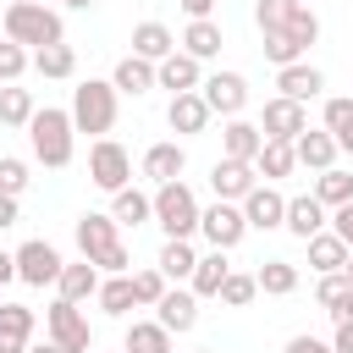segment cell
Listing matches in <instances>:
<instances>
[{
	"label": "cell",
	"mask_w": 353,
	"mask_h": 353,
	"mask_svg": "<svg viewBox=\"0 0 353 353\" xmlns=\"http://www.w3.org/2000/svg\"><path fill=\"white\" fill-rule=\"evenodd\" d=\"M22 132H28V149H33V160L44 171H66L72 165V154H77V121H72V110L44 105V110H33V121Z\"/></svg>",
	"instance_id": "cell-1"
},
{
	"label": "cell",
	"mask_w": 353,
	"mask_h": 353,
	"mask_svg": "<svg viewBox=\"0 0 353 353\" xmlns=\"http://www.w3.org/2000/svg\"><path fill=\"white\" fill-rule=\"evenodd\" d=\"M0 28H6V39H17L22 50H44V44H61V39H66L61 11H50L44 0H11L6 17H0Z\"/></svg>",
	"instance_id": "cell-2"
},
{
	"label": "cell",
	"mask_w": 353,
	"mask_h": 353,
	"mask_svg": "<svg viewBox=\"0 0 353 353\" xmlns=\"http://www.w3.org/2000/svg\"><path fill=\"white\" fill-rule=\"evenodd\" d=\"M116 110H121V94H116L110 77H88V83L72 88V121H77V132L105 138L116 127Z\"/></svg>",
	"instance_id": "cell-3"
},
{
	"label": "cell",
	"mask_w": 353,
	"mask_h": 353,
	"mask_svg": "<svg viewBox=\"0 0 353 353\" xmlns=\"http://www.w3.org/2000/svg\"><path fill=\"white\" fill-rule=\"evenodd\" d=\"M199 199H193V188L176 176V182H160L154 188V226L165 232V237H193L199 232Z\"/></svg>",
	"instance_id": "cell-4"
},
{
	"label": "cell",
	"mask_w": 353,
	"mask_h": 353,
	"mask_svg": "<svg viewBox=\"0 0 353 353\" xmlns=\"http://www.w3.org/2000/svg\"><path fill=\"white\" fill-rule=\"evenodd\" d=\"M88 182L99 193H121L132 182V154L116 138H94V149H88Z\"/></svg>",
	"instance_id": "cell-5"
},
{
	"label": "cell",
	"mask_w": 353,
	"mask_h": 353,
	"mask_svg": "<svg viewBox=\"0 0 353 353\" xmlns=\"http://www.w3.org/2000/svg\"><path fill=\"white\" fill-rule=\"evenodd\" d=\"M44 331H50V342H61L66 353H88V347H94L88 314H83V303H72V298H55V303L44 309Z\"/></svg>",
	"instance_id": "cell-6"
},
{
	"label": "cell",
	"mask_w": 353,
	"mask_h": 353,
	"mask_svg": "<svg viewBox=\"0 0 353 353\" xmlns=\"http://www.w3.org/2000/svg\"><path fill=\"white\" fill-rule=\"evenodd\" d=\"M199 232H204V243L210 248H237L243 237H248V221H243V204H232V199H215L210 210H199Z\"/></svg>",
	"instance_id": "cell-7"
},
{
	"label": "cell",
	"mask_w": 353,
	"mask_h": 353,
	"mask_svg": "<svg viewBox=\"0 0 353 353\" xmlns=\"http://www.w3.org/2000/svg\"><path fill=\"white\" fill-rule=\"evenodd\" d=\"M61 248L55 243H44V237H28L22 248H17V281H28V287H55L61 281Z\"/></svg>",
	"instance_id": "cell-8"
},
{
	"label": "cell",
	"mask_w": 353,
	"mask_h": 353,
	"mask_svg": "<svg viewBox=\"0 0 353 353\" xmlns=\"http://www.w3.org/2000/svg\"><path fill=\"white\" fill-rule=\"evenodd\" d=\"M72 237H77V254L94 259V265H99L110 248H121V226H116V215H99V210L77 215V221H72Z\"/></svg>",
	"instance_id": "cell-9"
},
{
	"label": "cell",
	"mask_w": 353,
	"mask_h": 353,
	"mask_svg": "<svg viewBox=\"0 0 353 353\" xmlns=\"http://www.w3.org/2000/svg\"><path fill=\"white\" fill-rule=\"evenodd\" d=\"M199 94H204V105H210L215 116H243V105H248V77H243V72H210V77L199 83Z\"/></svg>",
	"instance_id": "cell-10"
},
{
	"label": "cell",
	"mask_w": 353,
	"mask_h": 353,
	"mask_svg": "<svg viewBox=\"0 0 353 353\" xmlns=\"http://www.w3.org/2000/svg\"><path fill=\"white\" fill-rule=\"evenodd\" d=\"M303 127H309V110H303L298 99H287V94L265 99V110H259V132H265V138H281V143H292Z\"/></svg>",
	"instance_id": "cell-11"
},
{
	"label": "cell",
	"mask_w": 353,
	"mask_h": 353,
	"mask_svg": "<svg viewBox=\"0 0 353 353\" xmlns=\"http://www.w3.org/2000/svg\"><path fill=\"white\" fill-rule=\"evenodd\" d=\"M254 182H259L254 160H232V154H221V160L210 165V188H215V199H232V204H243Z\"/></svg>",
	"instance_id": "cell-12"
},
{
	"label": "cell",
	"mask_w": 353,
	"mask_h": 353,
	"mask_svg": "<svg viewBox=\"0 0 353 353\" xmlns=\"http://www.w3.org/2000/svg\"><path fill=\"white\" fill-rule=\"evenodd\" d=\"M243 221H248V232H276V226L287 221V199H281L270 182H254L248 199H243Z\"/></svg>",
	"instance_id": "cell-13"
},
{
	"label": "cell",
	"mask_w": 353,
	"mask_h": 353,
	"mask_svg": "<svg viewBox=\"0 0 353 353\" xmlns=\"http://www.w3.org/2000/svg\"><path fill=\"white\" fill-rule=\"evenodd\" d=\"M154 320H160V325H165L171 336L193 331V325H199V292H193V287H176V281H171V287H165V298L154 303Z\"/></svg>",
	"instance_id": "cell-14"
},
{
	"label": "cell",
	"mask_w": 353,
	"mask_h": 353,
	"mask_svg": "<svg viewBox=\"0 0 353 353\" xmlns=\"http://www.w3.org/2000/svg\"><path fill=\"white\" fill-rule=\"evenodd\" d=\"M210 105H204V94L193 88V94H171V105H165V121H171V132H182V138H199L204 127H210Z\"/></svg>",
	"instance_id": "cell-15"
},
{
	"label": "cell",
	"mask_w": 353,
	"mask_h": 353,
	"mask_svg": "<svg viewBox=\"0 0 353 353\" xmlns=\"http://www.w3.org/2000/svg\"><path fill=\"white\" fill-rule=\"evenodd\" d=\"M292 154H298V165H303V171H331L342 149H336V138H331L325 127H303V132L292 138Z\"/></svg>",
	"instance_id": "cell-16"
},
{
	"label": "cell",
	"mask_w": 353,
	"mask_h": 353,
	"mask_svg": "<svg viewBox=\"0 0 353 353\" xmlns=\"http://www.w3.org/2000/svg\"><path fill=\"white\" fill-rule=\"evenodd\" d=\"M154 77H160V88H171V94H193V88L204 83V61H193L188 50H171V55L154 66Z\"/></svg>",
	"instance_id": "cell-17"
},
{
	"label": "cell",
	"mask_w": 353,
	"mask_h": 353,
	"mask_svg": "<svg viewBox=\"0 0 353 353\" xmlns=\"http://www.w3.org/2000/svg\"><path fill=\"white\" fill-rule=\"evenodd\" d=\"M188 171V149L176 143V138H165V143H149L143 149V176L160 188V182H176Z\"/></svg>",
	"instance_id": "cell-18"
},
{
	"label": "cell",
	"mask_w": 353,
	"mask_h": 353,
	"mask_svg": "<svg viewBox=\"0 0 353 353\" xmlns=\"http://www.w3.org/2000/svg\"><path fill=\"white\" fill-rule=\"evenodd\" d=\"M276 88L287 94V99H320V88H325V72L320 66H309V61H292V66H276Z\"/></svg>",
	"instance_id": "cell-19"
},
{
	"label": "cell",
	"mask_w": 353,
	"mask_h": 353,
	"mask_svg": "<svg viewBox=\"0 0 353 353\" xmlns=\"http://www.w3.org/2000/svg\"><path fill=\"white\" fill-rule=\"evenodd\" d=\"M259 149H265V132H259V121L226 116V127H221V154H232V160H259Z\"/></svg>",
	"instance_id": "cell-20"
},
{
	"label": "cell",
	"mask_w": 353,
	"mask_h": 353,
	"mask_svg": "<svg viewBox=\"0 0 353 353\" xmlns=\"http://www.w3.org/2000/svg\"><path fill=\"white\" fill-rule=\"evenodd\" d=\"M28 347H33V309L0 303V353H28Z\"/></svg>",
	"instance_id": "cell-21"
},
{
	"label": "cell",
	"mask_w": 353,
	"mask_h": 353,
	"mask_svg": "<svg viewBox=\"0 0 353 353\" xmlns=\"http://www.w3.org/2000/svg\"><path fill=\"white\" fill-rule=\"evenodd\" d=\"M221 44H226V33H221L215 17H188V28H182V50H188L193 61H215Z\"/></svg>",
	"instance_id": "cell-22"
},
{
	"label": "cell",
	"mask_w": 353,
	"mask_h": 353,
	"mask_svg": "<svg viewBox=\"0 0 353 353\" xmlns=\"http://www.w3.org/2000/svg\"><path fill=\"white\" fill-rule=\"evenodd\" d=\"M281 226H287L298 243H309V237L325 232L331 221H325V204H320L314 193H303V199H287V221H281Z\"/></svg>",
	"instance_id": "cell-23"
},
{
	"label": "cell",
	"mask_w": 353,
	"mask_h": 353,
	"mask_svg": "<svg viewBox=\"0 0 353 353\" xmlns=\"http://www.w3.org/2000/svg\"><path fill=\"white\" fill-rule=\"evenodd\" d=\"M99 281H105V270H99L94 259H77V265H61L55 292H61V298H72V303H88V298L99 292Z\"/></svg>",
	"instance_id": "cell-24"
},
{
	"label": "cell",
	"mask_w": 353,
	"mask_h": 353,
	"mask_svg": "<svg viewBox=\"0 0 353 353\" xmlns=\"http://www.w3.org/2000/svg\"><path fill=\"white\" fill-rule=\"evenodd\" d=\"M110 83H116V94H149V88H160V77H154V61H143V55H121L116 61V72H110Z\"/></svg>",
	"instance_id": "cell-25"
},
{
	"label": "cell",
	"mask_w": 353,
	"mask_h": 353,
	"mask_svg": "<svg viewBox=\"0 0 353 353\" xmlns=\"http://www.w3.org/2000/svg\"><path fill=\"white\" fill-rule=\"evenodd\" d=\"M110 215H116V226H143V221H154V193H138L132 182L121 188V193H110Z\"/></svg>",
	"instance_id": "cell-26"
},
{
	"label": "cell",
	"mask_w": 353,
	"mask_h": 353,
	"mask_svg": "<svg viewBox=\"0 0 353 353\" xmlns=\"http://www.w3.org/2000/svg\"><path fill=\"white\" fill-rule=\"evenodd\" d=\"M347 254H353V248H347V243H342L331 226L309 237V270H314V276H331V270H342V265H347Z\"/></svg>",
	"instance_id": "cell-27"
},
{
	"label": "cell",
	"mask_w": 353,
	"mask_h": 353,
	"mask_svg": "<svg viewBox=\"0 0 353 353\" xmlns=\"http://www.w3.org/2000/svg\"><path fill=\"white\" fill-rule=\"evenodd\" d=\"M232 276V265H226V248H210V254H199V265H193V276H188V287L199 292V298H221V281Z\"/></svg>",
	"instance_id": "cell-28"
},
{
	"label": "cell",
	"mask_w": 353,
	"mask_h": 353,
	"mask_svg": "<svg viewBox=\"0 0 353 353\" xmlns=\"http://www.w3.org/2000/svg\"><path fill=\"white\" fill-rule=\"evenodd\" d=\"M171 50H176V33H171L165 22H138V28H132V55H143V61L160 66Z\"/></svg>",
	"instance_id": "cell-29"
},
{
	"label": "cell",
	"mask_w": 353,
	"mask_h": 353,
	"mask_svg": "<svg viewBox=\"0 0 353 353\" xmlns=\"http://www.w3.org/2000/svg\"><path fill=\"white\" fill-rule=\"evenodd\" d=\"M154 265L165 270V281H188V276H193V265H199V248H193L188 237H165Z\"/></svg>",
	"instance_id": "cell-30"
},
{
	"label": "cell",
	"mask_w": 353,
	"mask_h": 353,
	"mask_svg": "<svg viewBox=\"0 0 353 353\" xmlns=\"http://www.w3.org/2000/svg\"><path fill=\"white\" fill-rule=\"evenodd\" d=\"M33 72L50 77V83H61V77L77 72V50H72L66 39H61V44H44V50H33Z\"/></svg>",
	"instance_id": "cell-31"
},
{
	"label": "cell",
	"mask_w": 353,
	"mask_h": 353,
	"mask_svg": "<svg viewBox=\"0 0 353 353\" xmlns=\"http://www.w3.org/2000/svg\"><path fill=\"white\" fill-rule=\"evenodd\" d=\"M254 171H259L265 182H281V176H292V171H298V154H292V143H281V138H265V149H259Z\"/></svg>",
	"instance_id": "cell-32"
},
{
	"label": "cell",
	"mask_w": 353,
	"mask_h": 353,
	"mask_svg": "<svg viewBox=\"0 0 353 353\" xmlns=\"http://www.w3.org/2000/svg\"><path fill=\"white\" fill-rule=\"evenodd\" d=\"M94 303H99L105 314H116V320H121L127 309H138V292H132V270H127V276H105V281H99V292H94Z\"/></svg>",
	"instance_id": "cell-33"
},
{
	"label": "cell",
	"mask_w": 353,
	"mask_h": 353,
	"mask_svg": "<svg viewBox=\"0 0 353 353\" xmlns=\"http://www.w3.org/2000/svg\"><path fill=\"white\" fill-rule=\"evenodd\" d=\"M121 347L127 353H171V331L160 320H132L127 336H121Z\"/></svg>",
	"instance_id": "cell-34"
},
{
	"label": "cell",
	"mask_w": 353,
	"mask_h": 353,
	"mask_svg": "<svg viewBox=\"0 0 353 353\" xmlns=\"http://www.w3.org/2000/svg\"><path fill=\"white\" fill-rule=\"evenodd\" d=\"M254 276H259V292H270V298H292L298 292V265L292 259H265Z\"/></svg>",
	"instance_id": "cell-35"
},
{
	"label": "cell",
	"mask_w": 353,
	"mask_h": 353,
	"mask_svg": "<svg viewBox=\"0 0 353 353\" xmlns=\"http://www.w3.org/2000/svg\"><path fill=\"white\" fill-rule=\"evenodd\" d=\"M303 55H309V44H303L292 28H270V33H265V61H270V66H292V61H303Z\"/></svg>",
	"instance_id": "cell-36"
},
{
	"label": "cell",
	"mask_w": 353,
	"mask_h": 353,
	"mask_svg": "<svg viewBox=\"0 0 353 353\" xmlns=\"http://www.w3.org/2000/svg\"><path fill=\"white\" fill-rule=\"evenodd\" d=\"M314 199H320L325 210L347 204V199H353V171H342V165H331V171H314Z\"/></svg>",
	"instance_id": "cell-37"
},
{
	"label": "cell",
	"mask_w": 353,
	"mask_h": 353,
	"mask_svg": "<svg viewBox=\"0 0 353 353\" xmlns=\"http://www.w3.org/2000/svg\"><path fill=\"white\" fill-rule=\"evenodd\" d=\"M33 94L28 88H17V83H0V127H28L33 121Z\"/></svg>",
	"instance_id": "cell-38"
},
{
	"label": "cell",
	"mask_w": 353,
	"mask_h": 353,
	"mask_svg": "<svg viewBox=\"0 0 353 353\" xmlns=\"http://www.w3.org/2000/svg\"><path fill=\"white\" fill-rule=\"evenodd\" d=\"M325 132L336 138V149H342V154H353V94L325 99Z\"/></svg>",
	"instance_id": "cell-39"
},
{
	"label": "cell",
	"mask_w": 353,
	"mask_h": 353,
	"mask_svg": "<svg viewBox=\"0 0 353 353\" xmlns=\"http://www.w3.org/2000/svg\"><path fill=\"white\" fill-rule=\"evenodd\" d=\"M303 6L309 0H254V22H259V33H270V28H287Z\"/></svg>",
	"instance_id": "cell-40"
},
{
	"label": "cell",
	"mask_w": 353,
	"mask_h": 353,
	"mask_svg": "<svg viewBox=\"0 0 353 353\" xmlns=\"http://www.w3.org/2000/svg\"><path fill=\"white\" fill-rule=\"evenodd\" d=\"M165 270L160 265H149V270H132V292H138V309H154L160 298H165Z\"/></svg>",
	"instance_id": "cell-41"
},
{
	"label": "cell",
	"mask_w": 353,
	"mask_h": 353,
	"mask_svg": "<svg viewBox=\"0 0 353 353\" xmlns=\"http://www.w3.org/2000/svg\"><path fill=\"white\" fill-rule=\"evenodd\" d=\"M259 298V276H243V270H232L226 281H221V303L226 309H248Z\"/></svg>",
	"instance_id": "cell-42"
},
{
	"label": "cell",
	"mask_w": 353,
	"mask_h": 353,
	"mask_svg": "<svg viewBox=\"0 0 353 353\" xmlns=\"http://www.w3.org/2000/svg\"><path fill=\"white\" fill-rule=\"evenodd\" d=\"M33 66V50H22L17 39H0V83H17Z\"/></svg>",
	"instance_id": "cell-43"
},
{
	"label": "cell",
	"mask_w": 353,
	"mask_h": 353,
	"mask_svg": "<svg viewBox=\"0 0 353 353\" xmlns=\"http://www.w3.org/2000/svg\"><path fill=\"white\" fill-rule=\"evenodd\" d=\"M28 160H17V154H0V193H11V199H22L28 193Z\"/></svg>",
	"instance_id": "cell-44"
},
{
	"label": "cell",
	"mask_w": 353,
	"mask_h": 353,
	"mask_svg": "<svg viewBox=\"0 0 353 353\" xmlns=\"http://www.w3.org/2000/svg\"><path fill=\"white\" fill-rule=\"evenodd\" d=\"M325 314H331L336 325H353V287H342V292L325 303Z\"/></svg>",
	"instance_id": "cell-45"
},
{
	"label": "cell",
	"mask_w": 353,
	"mask_h": 353,
	"mask_svg": "<svg viewBox=\"0 0 353 353\" xmlns=\"http://www.w3.org/2000/svg\"><path fill=\"white\" fill-rule=\"evenodd\" d=\"M331 232H336V237H342V243H347V248H353V199H347V204H336V210H331Z\"/></svg>",
	"instance_id": "cell-46"
},
{
	"label": "cell",
	"mask_w": 353,
	"mask_h": 353,
	"mask_svg": "<svg viewBox=\"0 0 353 353\" xmlns=\"http://www.w3.org/2000/svg\"><path fill=\"white\" fill-rule=\"evenodd\" d=\"M281 353H336L331 342H320V336H309V331H298V336H287V347Z\"/></svg>",
	"instance_id": "cell-47"
},
{
	"label": "cell",
	"mask_w": 353,
	"mask_h": 353,
	"mask_svg": "<svg viewBox=\"0 0 353 353\" xmlns=\"http://www.w3.org/2000/svg\"><path fill=\"white\" fill-rule=\"evenodd\" d=\"M6 226H17V199H11V193H0V232H6Z\"/></svg>",
	"instance_id": "cell-48"
},
{
	"label": "cell",
	"mask_w": 353,
	"mask_h": 353,
	"mask_svg": "<svg viewBox=\"0 0 353 353\" xmlns=\"http://www.w3.org/2000/svg\"><path fill=\"white\" fill-rule=\"evenodd\" d=\"M331 347H336V353H353V325H336V336H331Z\"/></svg>",
	"instance_id": "cell-49"
},
{
	"label": "cell",
	"mask_w": 353,
	"mask_h": 353,
	"mask_svg": "<svg viewBox=\"0 0 353 353\" xmlns=\"http://www.w3.org/2000/svg\"><path fill=\"white\" fill-rule=\"evenodd\" d=\"M6 281H17V254L0 248V287H6Z\"/></svg>",
	"instance_id": "cell-50"
},
{
	"label": "cell",
	"mask_w": 353,
	"mask_h": 353,
	"mask_svg": "<svg viewBox=\"0 0 353 353\" xmlns=\"http://www.w3.org/2000/svg\"><path fill=\"white\" fill-rule=\"evenodd\" d=\"M182 11H188V17H210V11H215V0H182Z\"/></svg>",
	"instance_id": "cell-51"
},
{
	"label": "cell",
	"mask_w": 353,
	"mask_h": 353,
	"mask_svg": "<svg viewBox=\"0 0 353 353\" xmlns=\"http://www.w3.org/2000/svg\"><path fill=\"white\" fill-rule=\"evenodd\" d=\"M61 6H66V11H94L99 0H61Z\"/></svg>",
	"instance_id": "cell-52"
},
{
	"label": "cell",
	"mask_w": 353,
	"mask_h": 353,
	"mask_svg": "<svg viewBox=\"0 0 353 353\" xmlns=\"http://www.w3.org/2000/svg\"><path fill=\"white\" fill-rule=\"evenodd\" d=\"M28 353H66V347H61V342H33Z\"/></svg>",
	"instance_id": "cell-53"
},
{
	"label": "cell",
	"mask_w": 353,
	"mask_h": 353,
	"mask_svg": "<svg viewBox=\"0 0 353 353\" xmlns=\"http://www.w3.org/2000/svg\"><path fill=\"white\" fill-rule=\"evenodd\" d=\"M342 276H347V281H353V254H347V265H342Z\"/></svg>",
	"instance_id": "cell-54"
},
{
	"label": "cell",
	"mask_w": 353,
	"mask_h": 353,
	"mask_svg": "<svg viewBox=\"0 0 353 353\" xmlns=\"http://www.w3.org/2000/svg\"><path fill=\"white\" fill-rule=\"evenodd\" d=\"M199 353H210V347H199Z\"/></svg>",
	"instance_id": "cell-55"
},
{
	"label": "cell",
	"mask_w": 353,
	"mask_h": 353,
	"mask_svg": "<svg viewBox=\"0 0 353 353\" xmlns=\"http://www.w3.org/2000/svg\"><path fill=\"white\" fill-rule=\"evenodd\" d=\"M88 353H99V347H88Z\"/></svg>",
	"instance_id": "cell-56"
}]
</instances>
